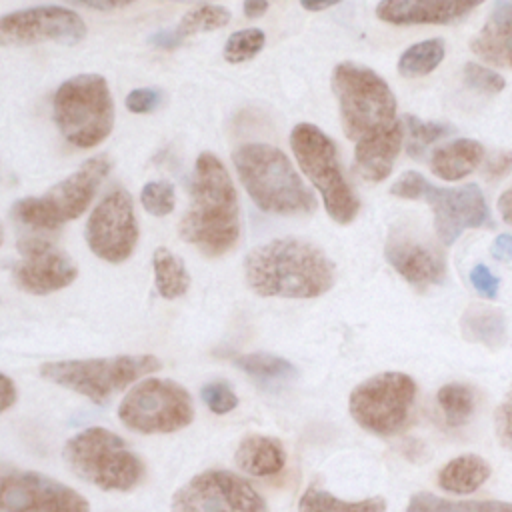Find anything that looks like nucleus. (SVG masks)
Wrapping results in <instances>:
<instances>
[{
  "mask_svg": "<svg viewBox=\"0 0 512 512\" xmlns=\"http://www.w3.org/2000/svg\"><path fill=\"white\" fill-rule=\"evenodd\" d=\"M436 400L442 408L444 420L450 426H462L464 422L470 420V416L474 412V392L470 386H466L462 382L444 384L438 390Z\"/></svg>",
  "mask_w": 512,
  "mask_h": 512,
  "instance_id": "obj_32",
  "label": "nucleus"
},
{
  "mask_svg": "<svg viewBox=\"0 0 512 512\" xmlns=\"http://www.w3.org/2000/svg\"><path fill=\"white\" fill-rule=\"evenodd\" d=\"M404 128H406V148L410 152V156L420 158L422 152L436 140L448 136L454 128L446 122H434V120H420L412 114L404 116Z\"/></svg>",
  "mask_w": 512,
  "mask_h": 512,
  "instance_id": "obj_33",
  "label": "nucleus"
},
{
  "mask_svg": "<svg viewBox=\"0 0 512 512\" xmlns=\"http://www.w3.org/2000/svg\"><path fill=\"white\" fill-rule=\"evenodd\" d=\"M340 2L342 0H300V6L304 10H310V12H320V10H326V8L336 6Z\"/></svg>",
  "mask_w": 512,
  "mask_h": 512,
  "instance_id": "obj_48",
  "label": "nucleus"
},
{
  "mask_svg": "<svg viewBox=\"0 0 512 512\" xmlns=\"http://www.w3.org/2000/svg\"><path fill=\"white\" fill-rule=\"evenodd\" d=\"M140 202L152 216H168L174 210V186L168 180H150L140 190Z\"/></svg>",
  "mask_w": 512,
  "mask_h": 512,
  "instance_id": "obj_35",
  "label": "nucleus"
},
{
  "mask_svg": "<svg viewBox=\"0 0 512 512\" xmlns=\"http://www.w3.org/2000/svg\"><path fill=\"white\" fill-rule=\"evenodd\" d=\"M172 512H266L262 494L230 470L212 468L180 486L170 504Z\"/></svg>",
  "mask_w": 512,
  "mask_h": 512,
  "instance_id": "obj_12",
  "label": "nucleus"
},
{
  "mask_svg": "<svg viewBox=\"0 0 512 512\" xmlns=\"http://www.w3.org/2000/svg\"><path fill=\"white\" fill-rule=\"evenodd\" d=\"M158 368L160 360L152 354H118L110 358L46 362L40 366V374L96 404H104L112 394Z\"/></svg>",
  "mask_w": 512,
  "mask_h": 512,
  "instance_id": "obj_9",
  "label": "nucleus"
},
{
  "mask_svg": "<svg viewBox=\"0 0 512 512\" xmlns=\"http://www.w3.org/2000/svg\"><path fill=\"white\" fill-rule=\"evenodd\" d=\"M484 176L488 180H502L504 176H508L512 172V152L504 150V152H496L494 156L488 158L486 166H484Z\"/></svg>",
  "mask_w": 512,
  "mask_h": 512,
  "instance_id": "obj_42",
  "label": "nucleus"
},
{
  "mask_svg": "<svg viewBox=\"0 0 512 512\" xmlns=\"http://www.w3.org/2000/svg\"><path fill=\"white\" fill-rule=\"evenodd\" d=\"M234 364L262 384L290 382L292 378H296V366L292 362L268 352L240 354L234 358Z\"/></svg>",
  "mask_w": 512,
  "mask_h": 512,
  "instance_id": "obj_29",
  "label": "nucleus"
},
{
  "mask_svg": "<svg viewBox=\"0 0 512 512\" xmlns=\"http://www.w3.org/2000/svg\"><path fill=\"white\" fill-rule=\"evenodd\" d=\"M70 470L100 490L128 492L144 478L142 460L118 434L92 426L74 434L62 450Z\"/></svg>",
  "mask_w": 512,
  "mask_h": 512,
  "instance_id": "obj_4",
  "label": "nucleus"
},
{
  "mask_svg": "<svg viewBox=\"0 0 512 512\" xmlns=\"http://www.w3.org/2000/svg\"><path fill=\"white\" fill-rule=\"evenodd\" d=\"M84 236L88 248L100 260L110 264L128 260L138 242V222L130 192L122 186L112 188L90 212Z\"/></svg>",
  "mask_w": 512,
  "mask_h": 512,
  "instance_id": "obj_13",
  "label": "nucleus"
},
{
  "mask_svg": "<svg viewBox=\"0 0 512 512\" xmlns=\"http://www.w3.org/2000/svg\"><path fill=\"white\" fill-rule=\"evenodd\" d=\"M446 46L442 38H428L408 46L398 58V72L404 78H420L430 74L444 60Z\"/></svg>",
  "mask_w": 512,
  "mask_h": 512,
  "instance_id": "obj_30",
  "label": "nucleus"
},
{
  "mask_svg": "<svg viewBox=\"0 0 512 512\" xmlns=\"http://www.w3.org/2000/svg\"><path fill=\"white\" fill-rule=\"evenodd\" d=\"M54 122L76 148H94L114 126V100L100 74H78L62 82L52 102Z\"/></svg>",
  "mask_w": 512,
  "mask_h": 512,
  "instance_id": "obj_6",
  "label": "nucleus"
},
{
  "mask_svg": "<svg viewBox=\"0 0 512 512\" xmlns=\"http://www.w3.org/2000/svg\"><path fill=\"white\" fill-rule=\"evenodd\" d=\"M484 0H380L376 18L394 26L450 24Z\"/></svg>",
  "mask_w": 512,
  "mask_h": 512,
  "instance_id": "obj_19",
  "label": "nucleus"
},
{
  "mask_svg": "<svg viewBox=\"0 0 512 512\" xmlns=\"http://www.w3.org/2000/svg\"><path fill=\"white\" fill-rule=\"evenodd\" d=\"M406 512H512V504L500 500H446L430 492H418L410 498Z\"/></svg>",
  "mask_w": 512,
  "mask_h": 512,
  "instance_id": "obj_31",
  "label": "nucleus"
},
{
  "mask_svg": "<svg viewBox=\"0 0 512 512\" xmlns=\"http://www.w3.org/2000/svg\"><path fill=\"white\" fill-rule=\"evenodd\" d=\"M416 382L404 372H382L360 382L348 398L350 416L376 436L402 432L414 410Z\"/></svg>",
  "mask_w": 512,
  "mask_h": 512,
  "instance_id": "obj_10",
  "label": "nucleus"
},
{
  "mask_svg": "<svg viewBox=\"0 0 512 512\" xmlns=\"http://www.w3.org/2000/svg\"><path fill=\"white\" fill-rule=\"evenodd\" d=\"M428 184L430 182L420 172L408 170L390 186V194L406 200H418V198H424Z\"/></svg>",
  "mask_w": 512,
  "mask_h": 512,
  "instance_id": "obj_38",
  "label": "nucleus"
},
{
  "mask_svg": "<svg viewBox=\"0 0 512 512\" xmlns=\"http://www.w3.org/2000/svg\"><path fill=\"white\" fill-rule=\"evenodd\" d=\"M332 92L344 134L358 142L396 122V98L388 82L372 68L356 62H340L332 70Z\"/></svg>",
  "mask_w": 512,
  "mask_h": 512,
  "instance_id": "obj_5",
  "label": "nucleus"
},
{
  "mask_svg": "<svg viewBox=\"0 0 512 512\" xmlns=\"http://www.w3.org/2000/svg\"><path fill=\"white\" fill-rule=\"evenodd\" d=\"M492 256L500 262H510L512 260V234H500L496 236V240L492 242L490 248Z\"/></svg>",
  "mask_w": 512,
  "mask_h": 512,
  "instance_id": "obj_44",
  "label": "nucleus"
},
{
  "mask_svg": "<svg viewBox=\"0 0 512 512\" xmlns=\"http://www.w3.org/2000/svg\"><path fill=\"white\" fill-rule=\"evenodd\" d=\"M464 82L468 88H472L480 94H498L506 86L504 76H500L498 72H494L482 64H476V62H468L464 66Z\"/></svg>",
  "mask_w": 512,
  "mask_h": 512,
  "instance_id": "obj_36",
  "label": "nucleus"
},
{
  "mask_svg": "<svg viewBox=\"0 0 512 512\" xmlns=\"http://www.w3.org/2000/svg\"><path fill=\"white\" fill-rule=\"evenodd\" d=\"M232 14L228 8L218 6V4H198L190 8L180 22L176 24L174 30H164L158 36H152L150 42L156 46H176L180 40L200 34V32H212L230 22Z\"/></svg>",
  "mask_w": 512,
  "mask_h": 512,
  "instance_id": "obj_24",
  "label": "nucleus"
},
{
  "mask_svg": "<svg viewBox=\"0 0 512 512\" xmlns=\"http://www.w3.org/2000/svg\"><path fill=\"white\" fill-rule=\"evenodd\" d=\"M498 210H500L502 220L512 226V186L500 194V198H498Z\"/></svg>",
  "mask_w": 512,
  "mask_h": 512,
  "instance_id": "obj_47",
  "label": "nucleus"
},
{
  "mask_svg": "<svg viewBox=\"0 0 512 512\" xmlns=\"http://www.w3.org/2000/svg\"><path fill=\"white\" fill-rule=\"evenodd\" d=\"M250 290L264 298H318L336 282L332 260L300 238H274L244 258Z\"/></svg>",
  "mask_w": 512,
  "mask_h": 512,
  "instance_id": "obj_1",
  "label": "nucleus"
},
{
  "mask_svg": "<svg viewBox=\"0 0 512 512\" xmlns=\"http://www.w3.org/2000/svg\"><path fill=\"white\" fill-rule=\"evenodd\" d=\"M268 8H270L268 0H244V4H242V12L250 20L264 16L268 12Z\"/></svg>",
  "mask_w": 512,
  "mask_h": 512,
  "instance_id": "obj_45",
  "label": "nucleus"
},
{
  "mask_svg": "<svg viewBox=\"0 0 512 512\" xmlns=\"http://www.w3.org/2000/svg\"><path fill=\"white\" fill-rule=\"evenodd\" d=\"M162 104V92L154 86L148 88H134L126 96V108L134 114H148Z\"/></svg>",
  "mask_w": 512,
  "mask_h": 512,
  "instance_id": "obj_39",
  "label": "nucleus"
},
{
  "mask_svg": "<svg viewBox=\"0 0 512 512\" xmlns=\"http://www.w3.org/2000/svg\"><path fill=\"white\" fill-rule=\"evenodd\" d=\"M120 422L140 434H168L186 428L194 418L188 390L168 378H144L118 406Z\"/></svg>",
  "mask_w": 512,
  "mask_h": 512,
  "instance_id": "obj_11",
  "label": "nucleus"
},
{
  "mask_svg": "<svg viewBox=\"0 0 512 512\" xmlns=\"http://www.w3.org/2000/svg\"><path fill=\"white\" fill-rule=\"evenodd\" d=\"M390 266L412 286L428 288L446 276V264L438 250L404 234H392L384 248Z\"/></svg>",
  "mask_w": 512,
  "mask_h": 512,
  "instance_id": "obj_18",
  "label": "nucleus"
},
{
  "mask_svg": "<svg viewBox=\"0 0 512 512\" xmlns=\"http://www.w3.org/2000/svg\"><path fill=\"white\" fill-rule=\"evenodd\" d=\"M266 44V34L260 28H244V30H236L228 36L226 44H224V60L230 64H240V62H248L254 56H258L262 52Z\"/></svg>",
  "mask_w": 512,
  "mask_h": 512,
  "instance_id": "obj_34",
  "label": "nucleus"
},
{
  "mask_svg": "<svg viewBox=\"0 0 512 512\" xmlns=\"http://www.w3.org/2000/svg\"><path fill=\"white\" fill-rule=\"evenodd\" d=\"M108 172L110 160L102 154L92 156L44 194L16 200L10 210L12 218L32 230H56L84 214Z\"/></svg>",
  "mask_w": 512,
  "mask_h": 512,
  "instance_id": "obj_8",
  "label": "nucleus"
},
{
  "mask_svg": "<svg viewBox=\"0 0 512 512\" xmlns=\"http://www.w3.org/2000/svg\"><path fill=\"white\" fill-rule=\"evenodd\" d=\"M290 148L304 176L322 196L328 216L338 224H350L360 210V200L346 180L332 138L310 122H300L290 132Z\"/></svg>",
  "mask_w": 512,
  "mask_h": 512,
  "instance_id": "obj_7",
  "label": "nucleus"
},
{
  "mask_svg": "<svg viewBox=\"0 0 512 512\" xmlns=\"http://www.w3.org/2000/svg\"><path fill=\"white\" fill-rule=\"evenodd\" d=\"M16 398H18V392H16L14 382L10 380V376L2 374V406H0V410L6 412L16 402Z\"/></svg>",
  "mask_w": 512,
  "mask_h": 512,
  "instance_id": "obj_46",
  "label": "nucleus"
},
{
  "mask_svg": "<svg viewBox=\"0 0 512 512\" xmlns=\"http://www.w3.org/2000/svg\"><path fill=\"white\" fill-rule=\"evenodd\" d=\"M424 200L434 212V230L442 244L450 246L466 228H480L488 222L490 210L478 184L438 188L428 184Z\"/></svg>",
  "mask_w": 512,
  "mask_h": 512,
  "instance_id": "obj_17",
  "label": "nucleus"
},
{
  "mask_svg": "<svg viewBox=\"0 0 512 512\" xmlns=\"http://www.w3.org/2000/svg\"><path fill=\"white\" fill-rule=\"evenodd\" d=\"M200 396L214 414H226L238 406V396L234 394L232 386L222 380L206 382L200 390Z\"/></svg>",
  "mask_w": 512,
  "mask_h": 512,
  "instance_id": "obj_37",
  "label": "nucleus"
},
{
  "mask_svg": "<svg viewBox=\"0 0 512 512\" xmlns=\"http://www.w3.org/2000/svg\"><path fill=\"white\" fill-rule=\"evenodd\" d=\"M232 162L252 202L270 214L294 216L316 210L314 192L302 182L288 156L264 142H248L232 152Z\"/></svg>",
  "mask_w": 512,
  "mask_h": 512,
  "instance_id": "obj_3",
  "label": "nucleus"
},
{
  "mask_svg": "<svg viewBox=\"0 0 512 512\" xmlns=\"http://www.w3.org/2000/svg\"><path fill=\"white\" fill-rule=\"evenodd\" d=\"M20 260L12 268L16 286L28 294L44 296L70 286L78 268L70 254L42 236H24L16 244Z\"/></svg>",
  "mask_w": 512,
  "mask_h": 512,
  "instance_id": "obj_15",
  "label": "nucleus"
},
{
  "mask_svg": "<svg viewBox=\"0 0 512 512\" xmlns=\"http://www.w3.org/2000/svg\"><path fill=\"white\" fill-rule=\"evenodd\" d=\"M482 158L484 146L480 142L472 138H456L432 152L430 170L446 182H456L476 170Z\"/></svg>",
  "mask_w": 512,
  "mask_h": 512,
  "instance_id": "obj_23",
  "label": "nucleus"
},
{
  "mask_svg": "<svg viewBox=\"0 0 512 512\" xmlns=\"http://www.w3.org/2000/svg\"><path fill=\"white\" fill-rule=\"evenodd\" d=\"M298 512H386V500L382 496H372L348 502L318 486H308L298 500Z\"/></svg>",
  "mask_w": 512,
  "mask_h": 512,
  "instance_id": "obj_28",
  "label": "nucleus"
},
{
  "mask_svg": "<svg viewBox=\"0 0 512 512\" xmlns=\"http://www.w3.org/2000/svg\"><path fill=\"white\" fill-rule=\"evenodd\" d=\"M154 284L162 298L176 300L184 296L190 288V274L180 256H176L166 246H160L152 254Z\"/></svg>",
  "mask_w": 512,
  "mask_h": 512,
  "instance_id": "obj_27",
  "label": "nucleus"
},
{
  "mask_svg": "<svg viewBox=\"0 0 512 512\" xmlns=\"http://www.w3.org/2000/svg\"><path fill=\"white\" fill-rule=\"evenodd\" d=\"M470 282L476 288V292L484 298H496L498 288H500V280L484 266V264H476L470 270Z\"/></svg>",
  "mask_w": 512,
  "mask_h": 512,
  "instance_id": "obj_41",
  "label": "nucleus"
},
{
  "mask_svg": "<svg viewBox=\"0 0 512 512\" xmlns=\"http://www.w3.org/2000/svg\"><path fill=\"white\" fill-rule=\"evenodd\" d=\"M402 138L404 128L400 120L376 134L360 138L354 148V170L368 182H382L394 168Z\"/></svg>",
  "mask_w": 512,
  "mask_h": 512,
  "instance_id": "obj_20",
  "label": "nucleus"
},
{
  "mask_svg": "<svg viewBox=\"0 0 512 512\" xmlns=\"http://www.w3.org/2000/svg\"><path fill=\"white\" fill-rule=\"evenodd\" d=\"M2 512H90L74 488L40 472H8L0 486Z\"/></svg>",
  "mask_w": 512,
  "mask_h": 512,
  "instance_id": "obj_16",
  "label": "nucleus"
},
{
  "mask_svg": "<svg viewBox=\"0 0 512 512\" xmlns=\"http://www.w3.org/2000/svg\"><path fill=\"white\" fill-rule=\"evenodd\" d=\"M86 32V24L78 12L56 4L32 6L0 18L2 42L16 46L38 42L78 44L86 38Z\"/></svg>",
  "mask_w": 512,
  "mask_h": 512,
  "instance_id": "obj_14",
  "label": "nucleus"
},
{
  "mask_svg": "<svg viewBox=\"0 0 512 512\" xmlns=\"http://www.w3.org/2000/svg\"><path fill=\"white\" fill-rule=\"evenodd\" d=\"M494 424H496V436H498L500 444L512 452V390L506 394L502 404L496 408Z\"/></svg>",
  "mask_w": 512,
  "mask_h": 512,
  "instance_id": "obj_40",
  "label": "nucleus"
},
{
  "mask_svg": "<svg viewBox=\"0 0 512 512\" xmlns=\"http://www.w3.org/2000/svg\"><path fill=\"white\" fill-rule=\"evenodd\" d=\"M74 6H82V8H88V10H100V12H108V10H116V8H122V6H128L136 0H66Z\"/></svg>",
  "mask_w": 512,
  "mask_h": 512,
  "instance_id": "obj_43",
  "label": "nucleus"
},
{
  "mask_svg": "<svg viewBox=\"0 0 512 512\" xmlns=\"http://www.w3.org/2000/svg\"><path fill=\"white\" fill-rule=\"evenodd\" d=\"M180 238L204 256L230 252L240 238V206L234 182L212 152H200L190 182V206L180 220Z\"/></svg>",
  "mask_w": 512,
  "mask_h": 512,
  "instance_id": "obj_2",
  "label": "nucleus"
},
{
  "mask_svg": "<svg viewBox=\"0 0 512 512\" xmlns=\"http://www.w3.org/2000/svg\"><path fill=\"white\" fill-rule=\"evenodd\" d=\"M460 328L466 340L480 342L488 348L502 346L506 338V320L498 308L484 304H472L464 310Z\"/></svg>",
  "mask_w": 512,
  "mask_h": 512,
  "instance_id": "obj_26",
  "label": "nucleus"
},
{
  "mask_svg": "<svg viewBox=\"0 0 512 512\" xmlns=\"http://www.w3.org/2000/svg\"><path fill=\"white\" fill-rule=\"evenodd\" d=\"M490 476V466L476 454L452 458L438 472V486L452 494H470L478 490Z\"/></svg>",
  "mask_w": 512,
  "mask_h": 512,
  "instance_id": "obj_25",
  "label": "nucleus"
},
{
  "mask_svg": "<svg viewBox=\"0 0 512 512\" xmlns=\"http://www.w3.org/2000/svg\"><path fill=\"white\" fill-rule=\"evenodd\" d=\"M472 52L500 68H512V0H498L470 42Z\"/></svg>",
  "mask_w": 512,
  "mask_h": 512,
  "instance_id": "obj_21",
  "label": "nucleus"
},
{
  "mask_svg": "<svg viewBox=\"0 0 512 512\" xmlns=\"http://www.w3.org/2000/svg\"><path fill=\"white\" fill-rule=\"evenodd\" d=\"M236 466L254 478H272L282 472L286 452L278 438L266 434H248L234 452Z\"/></svg>",
  "mask_w": 512,
  "mask_h": 512,
  "instance_id": "obj_22",
  "label": "nucleus"
}]
</instances>
